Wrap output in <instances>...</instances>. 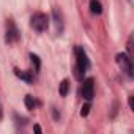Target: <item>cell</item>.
<instances>
[{
  "label": "cell",
  "mask_w": 134,
  "mask_h": 134,
  "mask_svg": "<svg viewBox=\"0 0 134 134\" xmlns=\"http://www.w3.org/2000/svg\"><path fill=\"white\" fill-rule=\"evenodd\" d=\"M58 92H60V96H66V95H68V92H70V81H68V79H63V81L60 82Z\"/></svg>",
  "instance_id": "9"
},
{
  "label": "cell",
  "mask_w": 134,
  "mask_h": 134,
  "mask_svg": "<svg viewBox=\"0 0 134 134\" xmlns=\"http://www.w3.org/2000/svg\"><path fill=\"white\" fill-rule=\"evenodd\" d=\"M2 117H3V109H2V106H0V120H2Z\"/></svg>",
  "instance_id": "15"
},
{
  "label": "cell",
  "mask_w": 134,
  "mask_h": 134,
  "mask_svg": "<svg viewBox=\"0 0 134 134\" xmlns=\"http://www.w3.org/2000/svg\"><path fill=\"white\" fill-rule=\"evenodd\" d=\"M24 104H25V107H27V109L33 110V109L38 106V101H36L32 95H27V96H25V99H24Z\"/></svg>",
  "instance_id": "8"
},
{
  "label": "cell",
  "mask_w": 134,
  "mask_h": 134,
  "mask_svg": "<svg viewBox=\"0 0 134 134\" xmlns=\"http://www.w3.org/2000/svg\"><path fill=\"white\" fill-rule=\"evenodd\" d=\"M90 11L92 14H101L103 13V5L99 0H90Z\"/></svg>",
  "instance_id": "7"
},
{
  "label": "cell",
  "mask_w": 134,
  "mask_h": 134,
  "mask_svg": "<svg viewBox=\"0 0 134 134\" xmlns=\"http://www.w3.org/2000/svg\"><path fill=\"white\" fill-rule=\"evenodd\" d=\"M74 54H76V68H74V76H76V79L84 81V74H85V71L88 70L90 62H88V58H87L85 51H84L81 46H77V47L74 49Z\"/></svg>",
  "instance_id": "1"
},
{
  "label": "cell",
  "mask_w": 134,
  "mask_h": 134,
  "mask_svg": "<svg viewBox=\"0 0 134 134\" xmlns=\"http://www.w3.org/2000/svg\"><path fill=\"white\" fill-rule=\"evenodd\" d=\"M30 60H32V63L35 65V71H40V68H41V62H40L38 55H35V54H30Z\"/></svg>",
  "instance_id": "10"
},
{
  "label": "cell",
  "mask_w": 134,
  "mask_h": 134,
  "mask_svg": "<svg viewBox=\"0 0 134 134\" xmlns=\"http://www.w3.org/2000/svg\"><path fill=\"white\" fill-rule=\"evenodd\" d=\"M19 30H18V27L14 25V22L13 21H8V24H7V35H5V41L7 43H14V41H18L19 40Z\"/></svg>",
  "instance_id": "5"
},
{
  "label": "cell",
  "mask_w": 134,
  "mask_h": 134,
  "mask_svg": "<svg viewBox=\"0 0 134 134\" xmlns=\"http://www.w3.org/2000/svg\"><path fill=\"white\" fill-rule=\"evenodd\" d=\"M128 103H129V107H131V109H134V98H132V96H129Z\"/></svg>",
  "instance_id": "12"
},
{
  "label": "cell",
  "mask_w": 134,
  "mask_h": 134,
  "mask_svg": "<svg viewBox=\"0 0 134 134\" xmlns=\"http://www.w3.org/2000/svg\"><path fill=\"white\" fill-rule=\"evenodd\" d=\"M30 25L36 32H44L49 27V16L46 13H35L30 19Z\"/></svg>",
  "instance_id": "2"
},
{
  "label": "cell",
  "mask_w": 134,
  "mask_h": 134,
  "mask_svg": "<svg viewBox=\"0 0 134 134\" xmlns=\"http://www.w3.org/2000/svg\"><path fill=\"white\" fill-rule=\"evenodd\" d=\"M33 129H35V131H36V132H41V128H40V126H38V125H35V126H33Z\"/></svg>",
  "instance_id": "14"
},
{
  "label": "cell",
  "mask_w": 134,
  "mask_h": 134,
  "mask_svg": "<svg viewBox=\"0 0 134 134\" xmlns=\"http://www.w3.org/2000/svg\"><path fill=\"white\" fill-rule=\"evenodd\" d=\"M117 63H118V66L121 68V71L128 77H132V63H131V58L126 54H118L117 55Z\"/></svg>",
  "instance_id": "3"
},
{
  "label": "cell",
  "mask_w": 134,
  "mask_h": 134,
  "mask_svg": "<svg viewBox=\"0 0 134 134\" xmlns=\"http://www.w3.org/2000/svg\"><path fill=\"white\" fill-rule=\"evenodd\" d=\"M81 93H82V96H84L87 101H92V99H93V96H95V81H93L92 77H88V79H85V81L82 82Z\"/></svg>",
  "instance_id": "4"
},
{
  "label": "cell",
  "mask_w": 134,
  "mask_h": 134,
  "mask_svg": "<svg viewBox=\"0 0 134 134\" xmlns=\"http://www.w3.org/2000/svg\"><path fill=\"white\" fill-rule=\"evenodd\" d=\"M88 112H90V104H85V106H82L81 115H82V117H87V115H88Z\"/></svg>",
  "instance_id": "11"
},
{
  "label": "cell",
  "mask_w": 134,
  "mask_h": 134,
  "mask_svg": "<svg viewBox=\"0 0 134 134\" xmlns=\"http://www.w3.org/2000/svg\"><path fill=\"white\" fill-rule=\"evenodd\" d=\"M14 74L19 77V79H22V81H25L27 84H32L33 82V73L32 71H21V70H14Z\"/></svg>",
  "instance_id": "6"
},
{
  "label": "cell",
  "mask_w": 134,
  "mask_h": 134,
  "mask_svg": "<svg viewBox=\"0 0 134 134\" xmlns=\"http://www.w3.org/2000/svg\"><path fill=\"white\" fill-rule=\"evenodd\" d=\"M54 118H55V120H58V118H60V114H58L55 109H54Z\"/></svg>",
  "instance_id": "13"
}]
</instances>
